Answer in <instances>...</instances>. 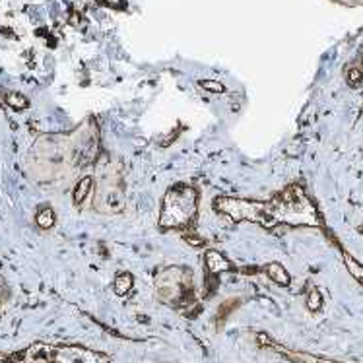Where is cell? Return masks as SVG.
I'll return each mask as SVG.
<instances>
[{
  "label": "cell",
  "mask_w": 363,
  "mask_h": 363,
  "mask_svg": "<svg viewBox=\"0 0 363 363\" xmlns=\"http://www.w3.org/2000/svg\"><path fill=\"white\" fill-rule=\"evenodd\" d=\"M222 214L230 216L233 222H255L264 228H274L278 223H307V212L305 208L309 202L305 199L303 191L299 186H289L288 191L274 196L268 202L241 201L231 196H220L214 204Z\"/></svg>",
  "instance_id": "6da1fadb"
},
{
  "label": "cell",
  "mask_w": 363,
  "mask_h": 363,
  "mask_svg": "<svg viewBox=\"0 0 363 363\" xmlns=\"http://www.w3.org/2000/svg\"><path fill=\"white\" fill-rule=\"evenodd\" d=\"M196 193L191 186H175L165 194L160 223L165 228H183L196 214Z\"/></svg>",
  "instance_id": "7a4b0ae2"
},
{
  "label": "cell",
  "mask_w": 363,
  "mask_h": 363,
  "mask_svg": "<svg viewBox=\"0 0 363 363\" xmlns=\"http://www.w3.org/2000/svg\"><path fill=\"white\" fill-rule=\"evenodd\" d=\"M206 268L210 274H222V272H228L231 270V262L225 257H223L222 252L218 251H208L206 252Z\"/></svg>",
  "instance_id": "3957f363"
},
{
  "label": "cell",
  "mask_w": 363,
  "mask_h": 363,
  "mask_svg": "<svg viewBox=\"0 0 363 363\" xmlns=\"http://www.w3.org/2000/svg\"><path fill=\"white\" fill-rule=\"evenodd\" d=\"M264 274H267L270 280H274L276 284H280V286H289V282H291L288 270H286L280 262H268L267 267H264Z\"/></svg>",
  "instance_id": "277c9868"
},
{
  "label": "cell",
  "mask_w": 363,
  "mask_h": 363,
  "mask_svg": "<svg viewBox=\"0 0 363 363\" xmlns=\"http://www.w3.org/2000/svg\"><path fill=\"white\" fill-rule=\"evenodd\" d=\"M91 185H94L91 177H82L80 181H78L74 193H72V196H74V204H82V202L88 199V194L91 193Z\"/></svg>",
  "instance_id": "5b68a950"
},
{
  "label": "cell",
  "mask_w": 363,
  "mask_h": 363,
  "mask_svg": "<svg viewBox=\"0 0 363 363\" xmlns=\"http://www.w3.org/2000/svg\"><path fill=\"white\" fill-rule=\"evenodd\" d=\"M55 212H52V208L45 206L39 210L38 214H35V223H38L41 230H51L52 225H55Z\"/></svg>",
  "instance_id": "8992f818"
},
{
  "label": "cell",
  "mask_w": 363,
  "mask_h": 363,
  "mask_svg": "<svg viewBox=\"0 0 363 363\" xmlns=\"http://www.w3.org/2000/svg\"><path fill=\"white\" fill-rule=\"evenodd\" d=\"M133 284H134V278L133 274H128V272H123L115 278V289H117V294L119 296H126L130 289H133Z\"/></svg>",
  "instance_id": "52a82bcc"
},
{
  "label": "cell",
  "mask_w": 363,
  "mask_h": 363,
  "mask_svg": "<svg viewBox=\"0 0 363 363\" xmlns=\"http://www.w3.org/2000/svg\"><path fill=\"white\" fill-rule=\"evenodd\" d=\"M6 104L12 107V109H16V111H22V109H26L28 105H30V99L26 96H22V94H18V91H10L6 96Z\"/></svg>",
  "instance_id": "ba28073f"
},
{
  "label": "cell",
  "mask_w": 363,
  "mask_h": 363,
  "mask_svg": "<svg viewBox=\"0 0 363 363\" xmlns=\"http://www.w3.org/2000/svg\"><path fill=\"white\" fill-rule=\"evenodd\" d=\"M344 262H346V268L350 270V274L356 278L357 282L362 284L363 286V267L357 262V260H354L350 255H344Z\"/></svg>",
  "instance_id": "9c48e42d"
},
{
  "label": "cell",
  "mask_w": 363,
  "mask_h": 363,
  "mask_svg": "<svg viewBox=\"0 0 363 363\" xmlns=\"http://www.w3.org/2000/svg\"><path fill=\"white\" fill-rule=\"evenodd\" d=\"M199 86H201L202 89L210 91V94H223V91H225V86L216 80H201L199 82Z\"/></svg>",
  "instance_id": "30bf717a"
},
{
  "label": "cell",
  "mask_w": 363,
  "mask_h": 363,
  "mask_svg": "<svg viewBox=\"0 0 363 363\" xmlns=\"http://www.w3.org/2000/svg\"><path fill=\"white\" fill-rule=\"evenodd\" d=\"M307 303H309V309H313V311L319 309L320 303H323V297H320V294L317 289H313L311 294H309V301H307Z\"/></svg>",
  "instance_id": "8fae6325"
},
{
  "label": "cell",
  "mask_w": 363,
  "mask_h": 363,
  "mask_svg": "<svg viewBox=\"0 0 363 363\" xmlns=\"http://www.w3.org/2000/svg\"><path fill=\"white\" fill-rule=\"evenodd\" d=\"M359 80H362V74H359V70H356V68H354V70H350V74H348L350 84H354V86H356V84H359Z\"/></svg>",
  "instance_id": "7c38bea8"
},
{
  "label": "cell",
  "mask_w": 363,
  "mask_h": 363,
  "mask_svg": "<svg viewBox=\"0 0 363 363\" xmlns=\"http://www.w3.org/2000/svg\"><path fill=\"white\" fill-rule=\"evenodd\" d=\"M97 2L109 8H123V0H97Z\"/></svg>",
  "instance_id": "4fadbf2b"
},
{
  "label": "cell",
  "mask_w": 363,
  "mask_h": 363,
  "mask_svg": "<svg viewBox=\"0 0 363 363\" xmlns=\"http://www.w3.org/2000/svg\"><path fill=\"white\" fill-rule=\"evenodd\" d=\"M6 296H8L6 286H4V284L0 282V303H2V301H4V299H6Z\"/></svg>",
  "instance_id": "5bb4252c"
}]
</instances>
